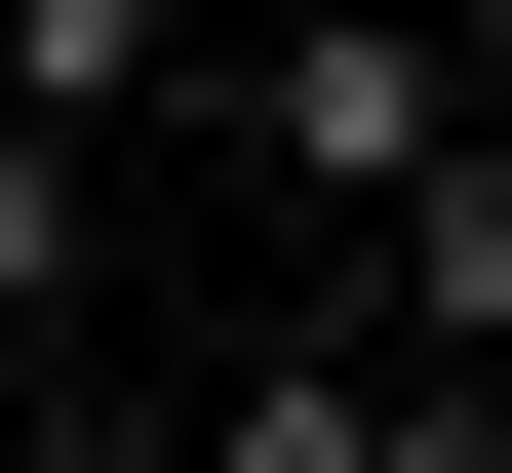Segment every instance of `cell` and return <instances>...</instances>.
Returning <instances> with one entry per match:
<instances>
[{
  "instance_id": "3",
  "label": "cell",
  "mask_w": 512,
  "mask_h": 473,
  "mask_svg": "<svg viewBox=\"0 0 512 473\" xmlns=\"http://www.w3.org/2000/svg\"><path fill=\"white\" fill-rule=\"evenodd\" d=\"M355 355H434V395H512V119L434 158V198H355Z\"/></svg>"
},
{
  "instance_id": "1",
  "label": "cell",
  "mask_w": 512,
  "mask_h": 473,
  "mask_svg": "<svg viewBox=\"0 0 512 473\" xmlns=\"http://www.w3.org/2000/svg\"><path fill=\"white\" fill-rule=\"evenodd\" d=\"M237 119H276V198H434L512 79L434 40V0H276V40H237Z\"/></svg>"
},
{
  "instance_id": "4",
  "label": "cell",
  "mask_w": 512,
  "mask_h": 473,
  "mask_svg": "<svg viewBox=\"0 0 512 473\" xmlns=\"http://www.w3.org/2000/svg\"><path fill=\"white\" fill-rule=\"evenodd\" d=\"M158 79H197V0H0V119H40V158H119Z\"/></svg>"
},
{
  "instance_id": "5",
  "label": "cell",
  "mask_w": 512,
  "mask_h": 473,
  "mask_svg": "<svg viewBox=\"0 0 512 473\" xmlns=\"http://www.w3.org/2000/svg\"><path fill=\"white\" fill-rule=\"evenodd\" d=\"M79 276H119V158H40V119H0V355H40Z\"/></svg>"
},
{
  "instance_id": "2",
  "label": "cell",
  "mask_w": 512,
  "mask_h": 473,
  "mask_svg": "<svg viewBox=\"0 0 512 473\" xmlns=\"http://www.w3.org/2000/svg\"><path fill=\"white\" fill-rule=\"evenodd\" d=\"M197 473H512V395H434V355H355V316H276Z\"/></svg>"
}]
</instances>
